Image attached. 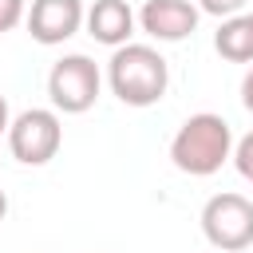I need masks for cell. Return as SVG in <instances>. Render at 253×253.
<instances>
[{"label": "cell", "mask_w": 253, "mask_h": 253, "mask_svg": "<svg viewBox=\"0 0 253 253\" xmlns=\"http://www.w3.org/2000/svg\"><path fill=\"white\" fill-rule=\"evenodd\" d=\"M229 154H233V126L213 111L190 115L170 138V162L190 178L217 174L229 162Z\"/></svg>", "instance_id": "1"}, {"label": "cell", "mask_w": 253, "mask_h": 253, "mask_svg": "<svg viewBox=\"0 0 253 253\" xmlns=\"http://www.w3.org/2000/svg\"><path fill=\"white\" fill-rule=\"evenodd\" d=\"M111 95L126 107H154L170 87V67L158 47L150 43H123L107 59Z\"/></svg>", "instance_id": "2"}, {"label": "cell", "mask_w": 253, "mask_h": 253, "mask_svg": "<svg viewBox=\"0 0 253 253\" xmlns=\"http://www.w3.org/2000/svg\"><path fill=\"white\" fill-rule=\"evenodd\" d=\"M99 87H103V71L91 55L83 51H71L63 59L51 63L47 71V99H51V111H63V115H83L95 107L99 99Z\"/></svg>", "instance_id": "3"}, {"label": "cell", "mask_w": 253, "mask_h": 253, "mask_svg": "<svg viewBox=\"0 0 253 253\" xmlns=\"http://www.w3.org/2000/svg\"><path fill=\"white\" fill-rule=\"evenodd\" d=\"M63 146V123L51 107H28L8 126V150L24 166H47Z\"/></svg>", "instance_id": "4"}, {"label": "cell", "mask_w": 253, "mask_h": 253, "mask_svg": "<svg viewBox=\"0 0 253 253\" xmlns=\"http://www.w3.org/2000/svg\"><path fill=\"white\" fill-rule=\"evenodd\" d=\"M202 233L217 253H241L253 245V202L245 194H213L202 206Z\"/></svg>", "instance_id": "5"}, {"label": "cell", "mask_w": 253, "mask_h": 253, "mask_svg": "<svg viewBox=\"0 0 253 253\" xmlns=\"http://www.w3.org/2000/svg\"><path fill=\"white\" fill-rule=\"evenodd\" d=\"M83 16H87L83 0H32V8L24 12V24L36 43L55 47L83 28Z\"/></svg>", "instance_id": "6"}, {"label": "cell", "mask_w": 253, "mask_h": 253, "mask_svg": "<svg viewBox=\"0 0 253 253\" xmlns=\"http://www.w3.org/2000/svg\"><path fill=\"white\" fill-rule=\"evenodd\" d=\"M198 16H202V12H198V4H190V0H146L134 20H138V28H142L150 40H158V43H178V40L194 36Z\"/></svg>", "instance_id": "7"}, {"label": "cell", "mask_w": 253, "mask_h": 253, "mask_svg": "<svg viewBox=\"0 0 253 253\" xmlns=\"http://www.w3.org/2000/svg\"><path fill=\"white\" fill-rule=\"evenodd\" d=\"M83 24H87V36H91L95 43L123 47V43H130L138 20H134V12H130L126 0H95V4L87 8Z\"/></svg>", "instance_id": "8"}, {"label": "cell", "mask_w": 253, "mask_h": 253, "mask_svg": "<svg viewBox=\"0 0 253 253\" xmlns=\"http://www.w3.org/2000/svg\"><path fill=\"white\" fill-rule=\"evenodd\" d=\"M213 47L229 63H253V28L245 16H229L213 32Z\"/></svg>", "instance_id": "9"}, {"label": "cell", "mask_w": 253, "mask_h": 253, "mask_svg": "<svg viewBox=\"0 0 253 253\" xmlns=\"http://www.w3.org/2000/svg\"><path fill=\"white\" fill-rule=\"evenodd\" d=\"M229 158L237 162V174H241L245 182H253V130L233 142V154H229Z\"/></svg>", "instance_id": "10"}, {"label": "cell", "mask_w": 253, "mask_h": 253, "mask_svg": "<svg viewBox=\"0 0 253 253\" xmlns=\"http://www.w3.org/2000/svg\"><path fill=\"white\" fill-rule=\"evenodd\" d=\"M245 4H249V0H198V12L217 16V20H229V16H237Z\"/></svg>", "instance_id": "11"}, {"label": "cell", "mask_w": 253, "mask_h": 253, "mask_svg": "<svg viewBox=\"0 0 253 253\" xmlns=\"http://www.w3.org/2000/svg\"><path fill=\"white\" fill-rule=\"evenodd\" d=\"M24 12H28V8H24V0H0V36H4V32H12V28L24 20Z\"/></svg>", "instance_id": "12"}, {"label": "cell", "mask_w": 253, "mask_h": 253, "mask_svg": "<svg viewBox=\"0 0 253 253\" xmlns=\"http://www.w3.org/2000/svg\"><path fill=\"white\" fill-rule=\"evenodd\" d=\"M241 103H245V111L253 115V67H249L245 79H241Z\"/></svg>", "instance_id": "13"}, {"label": "cell", "mask_w": 253, "mask_h": 253, "mask_svg": "<svg viewBox=\"0 0 253 253\" xmlns=\"http://www.w3.org/2000/svg\"><path fill=\"white\" fill-rule=\"evenodd\" d=\"M8 126H12V111H8V99L0 95V134H8Z\"/></svg>", "instance_id": "14"}, {"label": "cell", "mask_w": 253, "mask_h": 253, "mask_svg": "<svg viewBox=\"0 0 253 253\" xmlns=\"http://www.w3.org/2000/svg\"><path fill=\"white\" fill-rule=\"evenodd\" d=\"M4 217H8V194L0 190V221H4Z\"/></svg>", "instance_id": "15"}, {"label": "cell", "mask_w": 253, "mask_h": 253, "mask_svg": "<svg viewBox=\"0 0 253 253\" xmlns=\"http://www.w3.org/2000/svg\"><path fill=\"white\" fill-rule=\"evenodd\" d=\"M245 20H249V28H253V12H249V16H245Z\"/></svg>", "instance_id": "16"}, {"label": "cell", "mask_w": 253, "mask_h": 253, "mask_svg": "<svg viewBox=\"0 0 253 253\" xmlns=\"http://www.w3.org/2000/svg\"><path fill=\"white\" fill-rule=\"evenodd\" d=\"M249 186H253V182H249Z\"/></svg>", "instance_id": "17"}]
</instances>
